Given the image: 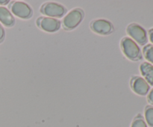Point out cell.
Instances as JSON below:
<instances>
[{"label":"cell","mask_w":153,"mask_h":127,"mask_svg":"<svg viewBox=\"0 0 153 127\" xmlns=\"http://www.w3.org/2000/svg\"><path fill=\"white\" fill-rule=\"evenodd\" d=\"M123 51L126 56L132 61H139L142 58L140 47L134 40L130 37H124L121 41Z\"/></svg>","instance_id":"obj_1"},{"label":"cell","mask_w":153,"mask_h":127,"mask_svg":"<svg viewBox=\"0 0 153 127\" xmlns=\"http://www.w3.org/2000/svg\"><path fill=\"white\" fill-rule=\"evenodd\" d=\"M127 33L140 45H145L147 43V33L146 30L138 24H130L127 27Z\"/></svg>","instance_id":"obj_2"},{"label":"cell","mask_w":153,"mask_h":127,"mask_svg":"<svg viewBox=\"0 0 153 127\" xmlns=\"http://www.w3.org/2000/svg\"><path fill=\"white\" fill-rule=\"evenodd\" d=\"M41 11L51 17H61L65 14L67 9L61 4L55 2H49L42 7Z\"/></svg>","instance_id":"obj_3"},{"label":"cell","mask_w":153,"mask_h":127,"mask_svg":"<svg viewBox=\"0 0 153 127\" xmlns=\"http://www.w3.org/2000/svg\"><path fill=\"white\" fill-rule=\"evenodd\" d=\"M83 18V12L80 9H73L64 19V26L67 29L76 28Z\"/></svg>","instance_id":"obj_4"},{"label":"cell","mask_w":153,"mask_h":127,"mask_svg":"<svg viewBox=\"0 0 153 127\" xmlns=\"http://www.w3.org/2000/svg\"><path fill=\"white\" fill-rule=\"evenodd\" d=\"M10 10L13 14L22 19L31 17L32 14L30 6L22 1H14L10 7Z\"/></svg>","instance_id":"obj_5"},{"label":"cell","mask_w":153,"mask_h":127,"mask_svg":"<svg viewBox=\"0 0 153 127\" xmlns=\"http://www.w3.org/2000/svg\"><path fill=\"white\" fill-rule=\"evenodd\" d=\"M131 85L133 91L137 94L140 96H145L149 93L150 85L143 78L140 76L133 77L131 81Z\"/></svg>","instance_id":"obj_6"},{"label":"cell","mask_w":153,"mask_h":127,"mask_svg":"<svg viewBox=\"0 0 153 127\" xmlns=\"http://www.w3.org/2000/svg\"><path fill=\"white\" fill-rule=\"evenodd\" d=\"M93 31L100 34H108L113 30V25L105 19H97L91 23Z\"/></svg>","instance_id":"obj_7"},{"label":"cell","mask_w":153,"mask_h":127,"mask_svg":"<svg viewBox=\"0 0 153 127\" xmlns=\"http://www.w3.org/2000/svg\"><path fill=\"white\" fill-rule=\"evenodd\" d=\"M40 22L38 23L40 28L48 32H54L58 31L61 27V22L59 20L52 17L40 18Z\"/></svg>","instance_id":"obj_8"},{"label":"cell","mask_w":153,"mask_h":127,"mask_svg":"<svg viewBox=\"0 0 153 127\" xmlns=\"http://www.w3.org/2000/svg\"><path fill=\"white\" fill-rule=\"evenodd\" d=\"M140 70L144 79L149 85L153 86V64L149 62H143L140 64Z\"/></svg>","instance_id":"obj_9"},{"label":"cell","mask_w":153,"mask_h":127,"mask_svg":"<svg viewBox=\"0 0 153 127\" xmlns=\"http://www.w3.org/2000/svg\"><path fill=\"white\" fill-rule=\"evenodd\" d=\"M14 18L9 10L4 7H0V22L6 26H11L14 23Z\"/></svg>","instance_id":"obj_10"},{"label":"cell","mask_w":153,"mask_h":127,"mask_svg":"<svg viewBox=\"0 0 153 127\" xmlns=\"http://www.w3.org/2000/svg\"><path fill=\"white\" fill-rule=\"evenodd\" d=\"M143 53L145 58L153 64V45L148 44L145 46L143 49Z\"/></svg>","instance_id":"obj_11"},{"label":"cell","mask_w":153,"mask_h":127,"mask_svg":"<svg viewBox=\"0 0 153 127\" xmlns=\"http://www.w3.org/2000/svg\"><path fill=\"white\" fill-rule=\"evenodd\" d=\"M145 119L149 126L153 127V106L148 105L145 109Z\"/></svg>","instance_id":"obj_12"},{"label":"cell","mask_w":153,"mask_h":127,"mask_svg":"<svg viewBox=\"0 0 153 127\" xmlns=\"http://www.w3.org/2000/svg\"><path fill=\"white\" fill-rule=\"evenodd\" d=\"M131 127H147L146 123L140 114L137 115L133 120Z\"/></svg>","instance_id":"obj_13"},{"label":"cell","mask_w":153,"mask_h":127,"mask_svg":"<svg viewBox=\"0 0 153 127\" xmlns=\"http://www.w3.org/2000/svg\"><path fill=\"white\" fill-rule=\"evenodd\" d=\"M4 28H3L2 25H1V23H0V42L2 41L3 39H4Z\"/></svg>","instance_id":"obj_14"},{"label":"cell","mask_w":153,"mask_h":127,"mask_svg":"<svg viewBox=\"0 0 153 127\" xmlns=\"http://www.w3.org/2000/svg\"><path fill=\"white\" fill-rule=\"evenodd\" d=\"M148 101H149V103H151V104L153 105V88L152 90L150 91V92L149 93V94H148Z\"/></svg>","instance_id":"obj_15"},{"label":"cell","mask_w":153,"mask_h":127,"mask_svg":"<svg viewBox=\"0 0 153 127\" xmlns=\"http://www.w3.org/2000/svg\"><path fill=\"white\" fill-rule=\"evenodd\" d=\"M149 37L151 43L153 44V28H151V29L149 31Z\"/></svg>","instance_id":"obj_16"},{"label":"cell","mask_w":153,"mask_h":127,"mask_svg":"<svg viewBox=\"0 0 153 127\" xmlns=\"http://www.w3.org/2000/svg\"><path fill=\"white\" fill-rule=\"evenodd\" d=\"M9 1H0V4H7Z\"/></svg>","instance_id":"obj_17"}]
</instances>
